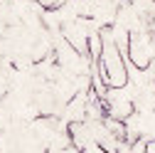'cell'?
Returning <instances> with one entry per match:
<instances>
[{
	"mask_svg": "<svg viewBox=\"0 0 155 153\" xmlns=\"http://www.w3.org/2000/svg\"><path fill=\"white\" fill-rule=\"evenodd\" d=\"M35 5H40L42 10H57V8H62L64 3H69V0H32Z\"/></svg>",
	"mask_w": 155,
	"mask_h": 153,
	"instance_id": "6da1fadb",
	"label": "cell"
}]
</instances>
